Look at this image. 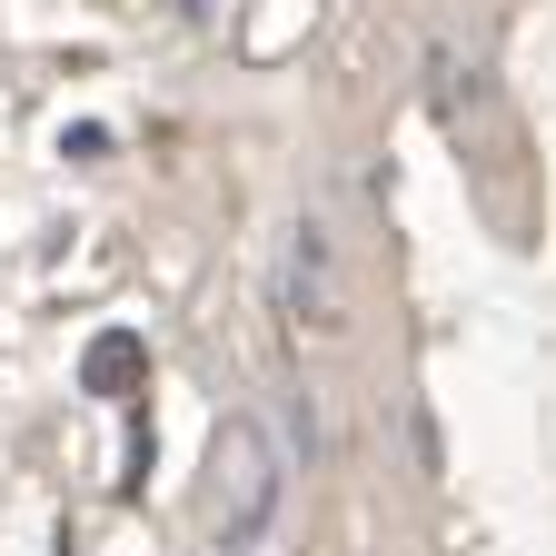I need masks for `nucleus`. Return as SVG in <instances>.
I'll return each instance as SVG.
<instances>
[{
    "instance_id": "obj_2",
    "label": "nucleus",
    "mask_w": 556,
    "mask_h": 556,
    "mask_svg": "<svg viewBox=\"0 0 556 556\" xmlns=\"http://www.w3.org/2000/svg\"><path fill=\"white\" fill-rule=\"evenodd\" d=\"M289 308L308 328H338V249H328V219H318V208L289 229Z\"/></svg>"
},
{
    "instance_id": "obj_3",
    "label": "nucleus",
    "mask_w": 556,
    "mask_h": 556,
    "mask_svg": "<svg viewBox=\"0 0 556 556\" xmlns=\"http://www.w3.org/2000/svg\"><path fill=\"white\" fill-rule=\"evenodd\" d=\"M139 378V338H100L90 348V388H129Z\"/></svg>"
},
{
    "instance_id": "obj_1",
    "label": "nucleus",
    "mask_w": 556,
    "mask_h": 556,
    "mask_svg": "<svg viewBox=\"0 0 556 556\" xmlns=\"http://www.w3.org/2000/svg\"><path fill=\"white\" fill-rule=\"evenodd\" d=\"M278 486H289V467H278V447L258 438V417L219 428V556H258L268 546Z\"/></svg>"
}]
</instances>
